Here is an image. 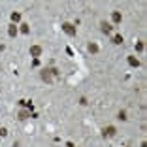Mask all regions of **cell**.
Here are the masks:
<instances>
[{"instance_id": "cell-10", "label": "cell", "mask_w": 147, "mask_h": 147, "mask_svg": "<svg viewBox=\"0 0 147 147\" xmlns=\"http://www.w3.org/2000/svg\"><path fill=\"white\" fill-rule=\"evenodd\" d=\"M19 21H21V13H19V11H13L11 13V23L15 25V23H19Z\"/></svg>"}, {"instance_id": "cell-15", "label": "cell", "mask_w": 147, "mask_h": 147, "mask_svg": "<svg viewBox=\"0 0 147 147\" xmlns=\"http://www.w3.org/2000/svg\"><path fill=\"white\" fill-rule=\"evenodd\" d=\"M136 51H143V42H138V43H136Z\"/></svg>"}, {"instance_id": "cell-4", "label": "cell", "mask_w": 147, "mask_h": 147, "mask_svg": "<svg viewBox=\"0 0 147 147\" xmlns=\"http://www.w3.org/2000/svg\"><path fill=\"white\" fill-rule=\"evenodd\" d=\"M111 28H113V26L109 25V23H106V21H102V23H100V30L104 32L106 36H109V34H111Z\"/></svg>"}, {"instance_id": "cell-17", "label": "cell", "mask_w": 147, "mask_h": 147, "mask_svg": "<svg viewBox=\"0 0 147 147\" xmlns=\"http://www.w3.org/2000/svg\"><path fill=\"white\" fill-rule=\"evenodd\" d=\"M79 104H81V106H87L89 102H87V98H85V96H81V98H79Z\"/></svg>"}, {"instance_id": "cell-7", "label": "cell", "mask_w": 147, "mask_h": 147, "mask_svg": "<svg viewBox=\"0 0 147 147\" xmlns=\"http://www.w3.org/2000/svg\"><path fill=\"white\" fill-rule=\"evenodd\" d=\"M17 117H19V121H26V119L30 117V111H28V109H21V111L17 113Z\"/></svg>"}, {"instance_id": "cell-19", "label": "cell", "mask_w": 147, "mask_h": 147, "mask_svg": "<svg viewBox=\"0 0 147 147\" xmlns=\"http://www.w3.org/2000/svg\"><path fill=\"white\" fill-rule=\"evenodd\" d=\"M66 147H76V145H74L72 142H66Z\"/></svg>"}, {"instance_id": "cell-12", "label": "cell", "mask_w": 147, "mask_h": 147, "mask_svg": "<svg viewBox=\"0 0 147 147\" xmlns=\"http://www.w3.org/2000/svg\"><path fill=\"white\" fill-rule=\"evenodd\" d=\"M111 42L115 43V45H119V43H123V36H121V34H117V36H113V38H111Z\"/></svg>"}, {"instance_id": "cell-2", "label": "cell", "mask_w": 147, "mask_h": 147, "mask_svg": "<svg viewBox=\"0 0 147 147\" xmlns=\"http://www.w3.org/2000/svg\"><path fill=\"white\" fill-rule=\"evenodd\" d=\"M61 28H62V30H64L68 36H76V26H74L72 23H62Z\"/></svg>"}, {"instance_id": "cell-3", "label": "cell", "mask_w": 147, "mask_h": 147, "mask_svg": "<svg viewBox=\"0 0 147 147\" xmlns=\"http://www.w3.org/2000/svg\"><path fill=\"white\" fill-rule=\"evenodd\" d=\"M40 78H42V81H45V83H53V76H51L49 70H42V72H40Z\"/></svg>"}, {"instance_id": "cell-18", "label": "cell", "mask_w": 147, "mask_h": 147, "mask_svg": "<svg viewBox=\"0 0 147 147\" xmlns=\"http://www.w3.org/2000/svg\"><path fill=\"white\" fill-rule=\"evenodd\" d=\"M49 72H51V76H59V70L57 68H49Z\"/></svg>"}, {"instance_id": "cell-9", "label": "cell", "mask_w": 147, "mask_h": 147, "mask_svg": "<svg viewBox=\"0 0 147 147\" xmlns=\"http://www.w3.org/2000/svg\"><path fill=\"white\" fill-rule=\"evenodd\" d=\"M126 61H128V64L132 66V68H138L140 66V61L136 59V57H126Z\"/></svg>"}, {"instance_id": "cell-16", "label": "cell", "mask_w": 147, "mask_h": 147, "mask_svg": "<svg viewBox=\"0 0 147 147\" xmlns=\"http://www.w3.org/2000/svg\"><path fill=\"white\" fill-rule=\"evenodd\" d=\"M0 136L6 138V136H8V128H0Z\"/></svg>"}, {"instance_id": "cell-1", "label": "cell", "mask_w": 147, "mask_h": 147, "mask_svg": "<svg viewBox=\"0 0 147 147\" xmlns=\"http://www.w3.org/2000/svg\"><path fill=\"white\" fill-rule=\"evenodd\" d=\"M117 134V128L113 125H109V126H106L104 130H102V136H104V138H113V136Z\"/></svg>"}, {"instance_id": "cell-14", "label": "cell", "mask_w": 147, "mask_h": 147, "mask_svg": "<svg viewBox=\"0 0 147 147\" xmlns=\"http://www.w3.org/2000/svg\"><path fill=\"white\" fill-rule=\"evenodd\" d=\"M117 117H119L121 121H128V117H126V111H123V109L119 111V115H117Z\"/></svg>"}, {"instance_id": "cell-5", "label": "cell", "mask_w": 147, "mask_h": 147, "mask_svg": "<svg viewBox=\"0 0 147 147\" xmlns=\"http://www.w3.org/2000/svg\"><path fill=\"white\" fill-rule=\"evenodd\" d=\"M111 21H113V25H121V21H123L121 11H111Z\"/></svg>"}, {"instance_id": "cell-6", "label": "cell", "mask_w": 147, "mask_h": 147, "mask_svg": "<svg viewBox=\"0 0 147 147\" xmlns=\"http://www.w3.org/2000/svg\"><path fill=\"white\" fill-rule=\"evenodd\" d=\"M17 32H19V28L11 23V25L8 26V36H9V38H15V36H17Z\"/></svg>"}, {"instance_id": "cell-11", "label": "cell", "mask_w": 147, "mask_h": 147, "mask_svg": "<svg viewBox=\"0 0 147 147\" xmlns=\"http://www.w3.org/2000/svg\"><path fill=\"white\" fill-rule=\"evenodd\" d=\"M87 49H89V53H98V45H96V43L94 42H91V43H89V47H87Z\"/></svg>"}, {"instance_id": "cell-8", "label": "cell", "mask_w": 147, "mask_h": 147, "mask_svg": "<svg viewBox=\"0 0 147 147\" xmlns=\"http://www.w3.org/2000/svg\"><path fill=\"white\" fill-rule=\"evenodd\" d=\"M30 55L38 59V57L42 55V47H40V45H32V47H30Z\"/></svg>"}, {"instance_id": "cell-13", "label": "cell", "mask_w": 147, "mask_h": 147, "mask_svg": "<svg viewBox=\"0 0 147 147\" xmlns=\"http://www.w3.org/2000/svg\"><path fill=\"white\" fill-rule=\"evenodd\" d=\"M19 30H21L23 34H28V32H30V26L26 25V23H23V25H21V28H19Z\"/></svg>"}]
</instances>
